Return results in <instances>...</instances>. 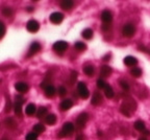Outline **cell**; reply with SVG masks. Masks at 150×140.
<instances>
[{
    "label": "cell",
    "mask_w": 150,
    "mask_h": 140,
    "mask_svg": "<svg viewBox=\"0 0 150 140\" xmlns=\"http://www.w3.org/2000/svg\"><path fill=\"white\" fill-rule=\"evenodd\" d=\"M73 5H74V2L72 0H63L61 2V7L65 11H70L73 7Z\"/></svg>",
    "instance_id": "cell-18"
},
{
    "label": "cell",
    "mask_w": 150,
    "mask_h": 140,
    "mask_svg": "<svg viewBox=\"0 0 150 140\" xmlns=\"http://www.w3.org/2000/svg\"><path fill=\"white\" fill-rule=\"evenodd\" d=\"M15 103H19V104H22V105H23L24 98L22 97L21 95H16V97H15Z\"/></svg>",
    "instance_id": "cell-38"
},
{
    "label": "cell",
    "mask_w": 150,
    "mask_h": 140,
    "mask_svg": "<svg viewBox=\"0 0 150 140\" xmlns=\"http://www.w3.org/2000/svg\"><path fill=\"white\" fill-rule=\"evenodd\" d=\"M106 86H108V84H106L102 79H97V87H98L99 89H105Z\"/></svg>",
    "instance_id": "cell-31"
},
{
    "label": "cell",
    "mask_w": 150,
    "mask_h": 140,
    "mask_svg": "<svg viewBox=\"0 0 150 140\" xmlns=\"http://www.w3.org/2000/svg\"><path fill=\"white\" fill-rule=\"evenodd\" d=\"M45 122L49 126H53L56 122V116L54 114H47V116L45 117Z\"/></svg>",
    "instance_id": "cell-20"
},
{
    "label": "cell",
    "mask_w": 150,
    "mask_h": 140,
    "mask_svg": "<svg viewBox=\"0 0 150 140\" xmlns=\"http://www.w3.org/2000/svg\"><path fill=\"white\" fill-rule=\"evenodd\" d=\"M1 13H2V15L5 17H11L14 14V12H13V9H11V7H3V9H1Z\"/></svg>",
    "instance_id": "cell-30"
},
{
    "label": "cell",
    "mask_w": 150,
    "mask_h": 140,
    "mask_svg": "<svg viewBox=\"0 0 150 140\" xmlns=\"http://www.w3.org/2000/svg\"><path fill=\"white\" fill-rule=\"evenodd\" d=\"M38 138V134H35V132H30V133H28L26 135L25 139L26 140H37Z\"/></svg>",
    "instance_id": "cell-32"
},
{
    "label": "cell",
    "mask_w": 150,
    "mask_h": 140,
    "mask_svg": "<svg viewBox=\"0 0 150 140\" xmlns=\"http://www.w3.org/2000/svg\"><path fill=\"white\" fill-rule=\"evenodd\" d=\"M47 116V108L41 107L37 110V117L38 118H43Z\"/></svg>",
    "instance_id": "cell-25"
},
{
    "label": "cell",
    "mask_w": 150,
    "mask_h": 140,
    "mask_svg": "<svg viewBox=\"0 0 150 140\" xmlns=\"http://www.w3.org/2000/svg\"><path fill=\"white\" fill-rule=\"evenodd\" d=\"M26 28H27V31L29 33H37L39 31V28H40V24L35 20H29L27 22V24H26Z\"/></svg>",
    "instance_id": "cell-8"
},
{
    "label": "cell",
    "mask_w": 150,
    "mask_h": 140,
    "mask_svg": "<svg viewBox=\"0 0 150 140\" xmlns=\"http://www.w3.org/2000/svg\"><path fill=\"white\" fill-rule=\"evenodd\" d=\"M104 94H105V96L108 98H112L114 97V95H115L112 88L110 86H108V85L105 87V89H104Z\"/></svg>",
    "instance_id": "cell-28"
},
{
    "label": "cell",
    "mask_w": 150,
    "mask_h": 140,
    "mask_svg": "<svg viewBox=\"0 0 150 140\" xmlns=\"http://www.w3.org/2000/svg\"><path fill=\"white\" fill-rule=\"evenodd\" d=\"M120 86L122 87V89H124V90H128L129 89V85L127 84V82H125V81H120Z\"/></svg>",
    "instance_id": "cell-37"
},
{
    "label": "cell",
    "mask_w": 150,
    "mask_h": 140,
    "mask_svg": "<svg viewBox=\"0 0 150 140\" xmlns=\"http://www.w3.org/2000/svg\"><path fill=\"white\" fill-rule=\"evenodd\" d=\"M5 34V25L2 21H0V39L4 36Z\"/></svg>",
    "instance_id": "cell-36"
},
{
    "label": "cell",
    "mask_w": 150,
    "mask_h": 140,
    "mask_svg": "<svg viewBox=\"0 0 150 140\" xmlns=\"http://www.w3.org/2000/svg\"><path fill=\"white\" fill-rule=\"evenodd\" d=\"M27 11H28V12H33V7H27Z\"/></svg>",
    "instance_id": "cell-40"
},
{
    "label": "cell",
    "mask_w": 150,
    "mask_h": 140,
    "mask_svg": "<svg viewBox=\"0 0 150 140\" xmlns=\"http://www.w3.org/2000/svg\"><path fill=\"white\" fill-rule=\"evenodd\" d=\"M112 72V67H110L108 65H103L100 68V75L102 77H108Z\"/></svg>",
    "instance_id": "cell-15"
},
{
    "label": "cell",
    "mask_w": 150,
    "mask_h": 140,
    "mask_svg": "<svg viewBox=\"0 0 150 140\" xmlns=\"http://www.w3.org/2000/svg\"><path fill=\"white\" fill-rule=\"evenodd\" d=\"M76 77H77V72H76V71H73L72 74H71L70 81H69V85H70V86H72V85L74 84V82L76 81Z\"/></svg>",
    "instance_id": "cell-34"
},
{
    "label": "cell",
    "mask_w": 150,
    "mask_h": 140,
    "mask_svg": "<svg viewBox=\"0 0 150 140\" xmlns=\"http://www.w3.org/2000/svg\"><path fill=\"white\" fill-rule=\"evenodd\" d=\"M101 20L105 24H110L112 20V14L108 9H104V11L101 13Z\"/></svg>",
    "instance_id": "cell-11"
},
{
    "label": "cell",
    "mask_w": 150,
    "mask_h": 140,
    "mask_svg": "<svg viewBox=\"0 0 150 140\" xmlns=\"http://www.w3.org/2000/svg\"><path fill=\"white\" fill-rule=\"evenodd\" d=\"M134 126L137 131H140V132L145 131V122L142 121V120H137L134 124Z\"/></svg>",
    "instance_id": "cell-24"
},
{
    "label": "cell",
    "mask_w": 150,
    "mask_h": 140,
    "mask_svg": "<svg viewBox=\"0 0 150 140\" xmlns=\"http://www.w3.org/2000/svg\"><path fill=\"white\" fill-rule=\"evenodd\" d=\"M14 111H15V114H16L18 117H22V115H23V111H22V104L15 103Z\"/></svg>",
    "instance_id": "cell-22"
},
{
    "label": "cell",
    "mask_w": 150,
    "mask_h": 140,
    "mask_svg": "<svg viewBox=\"0 0 150 140\" xmlns=\"http://www.w3.org/2000/svg\"><path fill=\"white\" fill-rule=\"evenodd\" d=\"M2 140H7V139H5V138H3V139Z\"/></svg>",
    "instance_id": "cell-42"
},
{
    "label": "cell",
    "mask_w": 150,
    "mask_h": 140,
    "mask_svg": "<svg viewBox=\"0 0 150 140\" xmlns=\"http://www.w3.org/2000/svg\"><path fill=\"white\" fill-rule=\"evenodd\" d=\"M15 88H16V90L18 92H21V93H25V92L28 91L29 87H28V85L26 84V83H24V82H18V83H16V85H15Z\"/></svg>",
    "instance_id": "cell-14"
},
{
    "label": "cell",
    "mask_w": 150,
    "mask_h": 140,
    "mask_svg": "<svg viewBox=\"0 0 150 140\" xmlns=\"http://www.w3.org/2000/svg\"><path fill=\"white\" fill-rule=\"evenodd\" d=\"M75 130V126L72 124V122H65L62 128V131L59 133V137L63 138V137H67V136H70L73 134Z\"/></svg>",
    "instance_id": "cell-2"
},
{
    "label": "cell",
    "mask_w": 150,
    "mask_h": 140,
    "mask_svg": "<svg viewBox=\"0 0 150 140\" xmlns=\"http://www.w3.org/2000/svg\"><path fill=\"white\" fill-rule=\"evenodd\" d=\"M81 36H82V38L86 40L92 39V38H93V31H92L91 28H86L81 33Z\"/></svg>",
    "instance_id": "cell-23"
},
{
    "label": "cell",
    "mask_w": 150,
    "mask_h": 140,
    "mask_svg": "<svg viewBox=\"0 0 150 140\" xmlns=\"http://www.w3.org/2000/svg\"><path fill=\"white\" fill-rule=\"evenodd\" d=\"M11 110H12V103H11V101H9V98H6V103H5L4 111L6 113H8Z\"/></svg>",
    "instance_id": "cell-35"
},
{
    "label": "cell",
    "mask_w": 150,
    "mask_h": 140,
    "mask_svg": "<svg viewBox=\"0 0 150 140\" xmlns=\"http://www.w3.org/2000/svg\"><path fill=\"white\" fill-rule=\"evenodd\" d=\"M57 92H59V96H65L66 94H67V89H66L64 86H59V89H57Z\"/></svg>",
    "instance_id": "cell-33"
},
{
    "label": "cell",
    "mask_w": 150,
    "mask_h": 140,
    "mask_svg": "<svg viewBox=\"0 0 150 140\" xmlns=\"http://www.w3.org/2000/svg\"><path fill=\"white\" fill-rule=\"evenodd\" d=\"M77 91H78L79 96L81 98H83V99H86V98H88L90 96L89 89H88L86 83H83V82H79L77 84Z\"/></svg>",
    "instance_id": "cell-4"
},
{
    "label": "cell",
    "mask_w": 150,
    "mask_h": 140,
    "mask_svg": "<svg viewBox=\"0 0 150 140\" xmlns=\"http://www.w3.org/2000/svg\"><path fill=\"white\" fill-rule=\"evenodd\" d=\"M4 124L9 130H15V129H17V126H18V124H17V121L13 117H7V118H5Z\"/></svg>",
    "instance_id": "cell-12"
},
{
    "label": "cell",
    "mask_w": 150,
    "mask_h": 140,
    "mask_svg": "<svg viewBox=\"0 0 150 140\" xmlns=\"http://www.w3.org/2000/svg\"><path fill=\"white\" fill-rule=\"evenodd\" d=\"M25 113L28 116H33V114H35V113H37V107H35V104H29V105H27V107H26V109H25Z\"/></svg>",
    "instance_id": "cell-19"
},
{
    "label": "cell",
    "mask_w": 150,
    "mask_h": 140,
    "mask_svg": "<svg viewBox=\"0 0 150 140\" xmlns=\"http://www.w3.org/2000/svg\"><path fill=\"white\" fill-rule=\"evenodd\" d=\"M74 48L76 49V50H78V51H84L86 49H87V46H86V44H84L83 42H76L74 44Z\"/></svg>",
    "instance_id": "cell-29"
},
{
    "label": "cell",
    "mask_w": 150,
    "mask_h": 140,
    "mask_svg": "<svg viewBox=\"0 0 150 140\" xmlns=\"http://www.w3.org/2000/svg\"><path fill=\"white\" fill-rule=\"evenodd\" d=\"M139 140H147V139H146V138H144V137H141Z\"/></svg>",
    "instance_id": "cell-41"
},
{
    "label": "cell",
    "mask_w": 150,
    "mask_h": 140,
    "mask_svg": "<svg viewBox=\"0 0 150 140\" xmlns=\"http://www.w3.org/2000/svg\"><path fill=\"white\" fill-rule=\"evenodd\" d=\"M76 140H83V138H82V136H81V135H79V136H77Z\"/></svg>",
    "instance_id": "cell-39"
},
{
    "label": "cell",
    "mask_w": 150,
    "mask_h": 140,
    "mask_svg": "<svg viewBox=\"0 0 150 140\" xmlns=\"http://www.w3.org/2000/svg\"><path fill=\"white\" fill-rule=\"evenodd\" d=\"M69 44L66 41H57L53 44V50L56 52V54H62L65 52V50L68 48Z\"/></svg>",
    "instance_id": "cell-5"
},
{
    "label": "cell",
    "mask_w": 150,
    "mask_h": 140,
    "mask_svg": "<svg viewBox=\"0 0 150 140\" xmlns=\"http://www.w3.org/2000/svg\"><path fill=\"white\" fill-rule=\"evenodd\" d=\"M88 120H89V114L88 113H81L76 118V126L78 129H83Z\"/></svg>",
    "instance_id": "cell-6"
},
{
    "label": "cell",
    "mask_w": 150,
    "mask_h": 140,
    "mask_svg": "<svg viewBox=\"0 0 150 140\" xmlns=\"http://www.w3.org/2000/svg\"><path fill=\"white\" fill-rule=\"evenodd\" d=\"M73 105H74L73 101L67 98V99H64V101H62L61 105H59V108H61L62 111H68L69 109H71V108L73 107Z\"/></svg>",
    "instance_id": "cell-13"
},
{
    "label": "cell",
    "mask_w": 150,
    "mask_h": 140,
    "mask_svg": "<svg viewBox=\"0 0 150 140\" xmlns=\"http://www.w3.org/2000/svg\"><path fill=\"white\" fill-rule=\"evenodd\" d=\"M83 72L88 75V76H92L95 72V67L92 65H88L83 68Z\"/></svg>",
    "instance_id": "cell-26"
},
{
    "label": "cell",
    "mask_w": 150,
    "mask_h": 140,
    "mask_svg": "<svg viewBox=\"0 0 150 140\" xmlns=\"http://www.w3.org/2000/svg\"><path fill=\"white\" fill-rule=\"evenodd\" d=\"M41 50V44L39 42H33L30 44V46H29V49H28V52H27V56L29 58V56H35V54H38V52Z\"/></svg>",
    "instance_id": "cell-7"
},
{
    "label": "cell",
    "mask_w": 150,
    "mask_h": 140,
    "mask_svg": "<svg viewBox=\"0 0 150 140\" xmlns=\"http://www.w3.org/2000/svg\"><path fill=\"white\" fill-rule=\"evenodd\" d=\"M102 103V95L99 91H95L92 95L91 98V104L93 106H98Z\"/></svg>",
    "instance_id": "cell-10"
},
{
    "label": "cell",
    "mask_w": 150,
    "mask_h": 140,
    "mask_svg": "<svg viewBox=\"0 0 150 140\" xmlns=\"http://www.w3.org/2000/svg\"><path fill=\"white\" fill-rule=\"evenodd\" d=\"M45 126L43 124H35L33 126V132H35V134H41V133H43V132H45Z\"/></svg>",
    "instance_id": "cell-21"
},
{
    "label": "cell",
    "mask_w": 150,
    "mask_h": 140,
    "mask_svg": "<svg viewBox=\"0 0 150 140\" xmlns=\"http://www.w3.org/2000/svg\"><path fill=\"white\" fill-rule=\"evenodd\" d=\"M124 64L126 66H129V67H132V66H136L138 64V60L134 56H127L124 58Z\"/></svg>",
    "instance_id": "cell-17"
},
{
    "label": "cell",
    "mask_w": 150,
    "mask_h": 140,
    "mask_svg": "<svg viewBox=\"0 0 150 140\" xmlns=\"http://www.w3.org/2000/svg\"><path fill=\"white\" fill-rule=\"evenodd\" d=\"M44 91H45V95L47 96V97H53L54 95H55L56 93V89L54 88V86H52V85H48V86H46L44 88Z\"/></svg>",
    "instance_id": "cell-16"
},
{
    "label": "cell",
    "mask_w": 150,
    "mask_h": 140,
    "mask_svg": "<svg viewBox=\"0 0 150 140\" xmlns=\"http://www.w3.org/2000/svg\"><path fill=\"white\" fill-rule=\"evenodd\" d=\"M49 20L53 24H59L64 20V15L62 14V13H59V12L52 13L49 17Z\"/></svg>",
    "instance_id": "cell-9"
},
{
    "label": "cell",
    "mask_w": 150,
    "mask_h": 140,
    "mask_svg": "<svg viewBox=\"0 0 150 140\" xmlns=\"http://www.w3.org/2000/svg\"><path fill=\"white\" fill-rule=\"evenodd\" d=\"M136 110H137V104L132 98H126V99H124L121 108H120V111H121L122 114L127 117H129L132 113L136 112Z\"/></svg>",
    "instance_id": "cell-1"
},
{
    "label": "cell",
    "mask_w": 150,
    "mask_h": 140,
    "mask_svg": "<svg viewBox=\"0 0 150 140\" xmlns=\"http://www.w3.org/2000/svg\"><path fill=\"white\" fill-rule=\"evenodd\" d=\"M134 34H136V27H134V24L127 23L123 26V28H122V35H123V37H125V38L134 37Z\"/></svg>",
    "instance_id": "cell-3"
},
{
    "label": "cell",
    "mask_w": 150,
    "mask_h": 140,
    "mask_svg": "<svg viewBox=\"0 0 150 140\" xmlns=\"http://www.w3.org/2000/svg\"><path fill=\"white\" fill-rule=\"evenodd\" d=\"M130 74L134 77H140L142 75V70L139 67H134L130 69Z\"/></svg>",
    "instance_id": "cell-27"
}]
</instances>
